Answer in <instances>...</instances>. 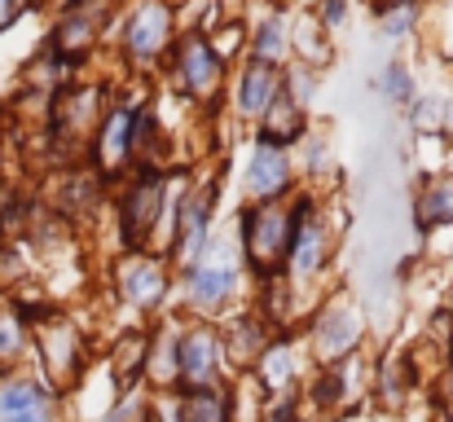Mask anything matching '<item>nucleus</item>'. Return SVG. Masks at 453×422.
<instances>
[{
    "instance_id": "obj_22",
    "label": "nucleus",
    "mask_w": 453,
    "mask_h": 422,
    "mask_svg": "<svg viewBox=\"0 0 453 422\" xmlns=\"http://www.w3.org/2000/svg\"><path fill=\"white\" fill-rule=\"evenodd\" d=\"M22 343H27V334H22V317L0 312V365L13 361V357L22 352Z\"/></svg>"
},
{
    "instance_id": "obj_6",
    "label": "nucleus",
    "mask_w": 453,
    "mask_h": 422,
    "mask_svg": "<svg viewBox=\"0 0 453 422\" xmlns=\"http://www.w3.org/2000/svg\"><path fill=\"white\" fill-rule=\"evenodd\" d=\"M238 286V265L229 251H216V247H203V260L189 269L185 281V295H189V308H220Z\"/></svg>"
},
{
    "instance_id": "obj_24",
    "label": "nucleus",
    "mask_w": 453,
    "mask_h": 422,
    "mask_svg": "<svg viewBox=\"0 0 453 422\" xmlns=\"http://www.w3.org/2000/svg\"><path fill=\"white\" fill-rule=\"evenodd\" d=\"M296 44H300L303 53H308V62H326V58H330V44L321 40L317 22H300V31H296Z\"/></svg>"
},
{
    "instance_id": "obj_12",
    "label": "nucleus",
    "mask_w": 453,
    "mask_h": 422,
    "mask_svg": "<svg viewBox=\"0 0 453 422\" xmlns=\"http://www.w3.org/2000/svg\"><path fill=\"white\" fill-rule=\"evenodd\" d=\"M357 339H361V321H357V312L343 308V303L326 308V312L317 317V326H312V343H317V357H321V361L348 357V352L357 348Z\"/></svg>"
},
{
    "instance_id": "obj_29",
    "label": "nucleus",
    "mask_w": 453,
    "mask_h": 422,
    "mask_svg": "<svg viewBox=\"0 0 453 422\" xmlns=\"http://www.w3.org/2000/svg\"><path fill=\"white\" fill-rule=\"evenodd\" d=\"M445 396L453 401V365H449V374H445Z\"/></svg>"
},
{
    "instance_id": "obj_10",
    "label": "nucleus",
    "mask_w": 453,
    "mask_h": 422,
    "mask_svg": "<svg viewBox=\"0 0 453 422\" xmlns=\"http://www.w3.org/2000/svg\"><path fill=\"white\" fill-rule=\"evenodd\" d=\"M247 189H251L256 198H265V203H278V198L291 189V158H287V145L265 141V145L251 154Z\"/></svg>"
},
{
    "instance_id": "obj_17",
    "label": "nucleus",
    "mask_w": 453,
    "mask_h": 422,
    "mask_svg": "<svg viewBox=\"0 0 453 422\" xmlns=\"http://www.w3.org/2000/svg\"><path fill=\"white\" fill-rule=\"evenodd\" d=\"M180 422H229V396L207 387V392H185Z\"/></svg>"
},
{
    "instance_id": "obj_28",
    "label": "nucleus",
    "mask_w": 453,
    "mask_h": 422,
    "mask_svg": "<svg viewBox=\"0 0 453 422\" xmlns=\"http://www.w3.org/2000/svg\"><path fill=\"white\" fill-rule=\"evenodd\" d=\"M374 9H414V0H383V4H374Z\"/></svg>"
},
{
    "instance_id": "obj_19",
    "label": "nucleus",
    "mask_w": 453,
    "mask_h": 422,
    "mask_svg": "<svg viewBox=\"0 0 453 422\" xmlns=\"http://www.w3.org/2000/svg\"><path fill=\"white\" fill-rule=\"evenodd\" d=\"M251 53H256V62H265V66H278V62H282V53H287V22H282V13H273V18L260 22V31H256V40H251Z\"/></svg>"
},
{
    "instance_id": "obj_2",
    "label": "nucleus",
    "mask_w": 453,
    "mask_h": 422,
    "mask_svg": "<svg viewBox=\"0 0 453 422\" xmlns=\"http://www.w3.org/2000/svg\"><path fill=\"white\" fill-rule=\"evenodd\" d=\"M167 211V172L158 167H142L124 194V211H119V229H124V242L133 251H146L150 234L158 229Z\"/></svg>"
},
{
    "instance_id": "obj_1",
    "label": "nucleus",
    "mask_w": 453,
    "mask_h": 422,
    "mask_svg": "<svg viewBox=\"0 0 453 422\" xmlns=\"http://www.w3.org/2000/svg\"><path fill=\"white\" fill-rule=\"evenodd\" d=\"M291 238H296V216L278 203H260L251 211H242V251L251 260V269L265 281L287 265L291 256Z\"/></svg>"
},
{
    "instance_id": "obj_11",
    "label": "nucleus",
    "mask_w": 453,
    "mask_h": 422,
    "mask_svg": "<svg viewBox=\"0 0 453 422\" xmlns=\"http://www.w3.org/2000/svg\"><path fill=\"white\" fill-rule=\"evenodd\" d=\"M119 290H124V299L128 303H158L163 299V290H167V269H163V260L150 256V251H133L124 265H119Z\"/></svg>"
},
{
    "instance_id": "obj_30",
    "label": "nucleus",
    "mask_w": 453,
    "mask_h": 422,
    "mask_svg": "<svg viewBox=\"0 0 453 422\" xmlns=\"http://www.w3.org/2000/svg\"><path fill=\"white\" fill-rule=\"evenodd\" d=\"M53 4H62V9H71V4H75V0H53Z\"/></svg>"
},
{
    "instance_id": "obj_16",
    "label": "nucleus",
    "mask_w": 453,
    "mask_h": 422,
    "mask_svg": "<svg viewBox=\"0 0 453 422\" xmlns=\"http://www.w3.org/2000/svg\"><path fill=\"white\" fill-rule=\"evenodd\" d=\"M49 370L58 379H71L80 370V334L71 326H53L49 330Z\"/></svg>"
},
{
    "instance_id": "obj_18",
    "label": "nucleus",
    "mask_w": 453,
    "mask_h": 422,
    "mask_svg": "<svg viewBox=\"0 0 453 422\" xmlns=\"http://www.w3.org/2000/svg\"><path fill=\"white\" fill-rule=\"evenodd\" d=\"M265 133L273 145H287V141H300L303 133V111L300 106H291L287 97H278L273 106H269V115H265Z\"/></svg>"
},
{
    "instance_id": "obj_8",
    "label": "nucleus",
    "mask_w": 453,
    "mask_h": 422,
    "mask_svg": "<svg viewBox=\"0 0 453 422\" xmlns=\"http://www.w3.org/2000/svg\"><path fill=\"white\" fill-rule=\"evenodd\" d=\"M137 111L142 106H128L119 102L115 111H106V119L97 124L93 133V158L102 163V172H119L124 163H133V128H137Z\"/></svg>"
},
{
    "instance_id": "obj_5",
    "label": "nucleus",
    "mask_w": 453,
    "mask_h": 422,
    "mask_svg": "<svg viewBox=\"0 0 453 422\" xmlns=\"http://www.w3.org/2000/svg\"><path fill=\"white\" fill-rule=\"evenodd\" d=\"M220 339L207 326H194L180 343H176V379L185 383V392H207L216 387V370H220Z\"/></svg>"
},
{
    "instance_id": "obj_23",
    "label": "nucleus",
    "mask_w": 453,
    "mask_h": 422,
    "mask_svg": "<svg viewBox=\"0 0 453 422\" xmlns=\"http://www.w3.org/2000/svg\"><path fill=\"white\" fill-rule=\"evenodd\" d=\"M383 93H388L396 106H410V102H414V80H410V71H405V66H388Z\"/></svg>"
},
{
    "instance_id": "obj_9",
    "label": "nucleus",
    "mask_w": 453,
    "mask_h": 422,
    "mask_svg": "<svg viewBox=\"0 0 453 422\" xmlns=\"http://www.w3.org/2000/svg\"><path fill=\"white\" fill-rule=\"evenodd\" d=\"M207 220H211V189L185 194L172 216V256L176 260H198V251L207 247Z\"/></svg>"
},
{
    "instance_id": "obj_3",
    "label": "nucleus",
    "mask_w": 453,
    "mask_h": 422,
    "mask_svg": "<svg viewBox=\"0 0 453 422\" xmlns=\"http://www.w3.org/2000/svg\"><path fill=\"white\" fill-rule=\"evenodd\" d=\"M172 44V4L167 0H142L124 22V53L133 62H154Z\"/></svg>"
},
{
    "instance_id": "obj_27",
    "label": "nucleus",
    "mask_w": 453,
    "mask_h": 422,
    "mask_svg": "<svg viewBox=\"0 0 453 422\" xmlns=\"http://www.w3.org/2000/svg\"><path fill=\"white\" fill-rule=\"evenodd\" d=\"M22 9H27V0H0V27H9Z\"/></svg>"
},
{
    "instance_id": "obj_21",
    "label": "nucleus",
    "mask_w": 453,
    "mask_h": 422,
    "mask_svg": "<svg viewBox=\"0 0 453 422\" xmlns=\"http://www.w3.org/2000/svg\"><path fill=\"white\" fill-rule=\"evenodd\" d=\"M260 374H265V383L273 387V392H287L291 387V379H296V361H291V352L278 343H269L265 348V357H260Z\"/></svg>"
},
{
    "instance_id": "obj_20",
    "label": "nucleus",
    "mask_w": 453,
    "mask_h": 422,
    "mask_svg": "<svg viewBox=\"0 0 453 422\" xmlns=\"http://www.w3.org/2000/svg\"><path fill=\"white\" fill-rule=\"evenodd\" d=\"M146 365H150V339H146V334H128V339L119 343V352H115V379L128 387Z\"/></svg>"
},
{
    "instance_id": "obj_25",
    "label": "nucleus",
    "mask_w": 453,
    "mask_h": 422,
    "mask_svg": "<svg viewBox=\"0 0 453 422\" xmlns=\"http://www.w3.org/2000/svg\"><path fill=\"white\" fill-rule=\"evenodd\" d=\"M379 22H383L388 40H401L414 27V9H379Z\"/></svg>"
},
{
    "instance_id": "obj_13",
    "label": "nucleus",
    "mask_w": 453,
    "mask_h": 422,
    "mask_svg": "<svg viewBox=\"0 0 453 422\" xmlns=\"http://www.w3.org/2000/svg\"><path fill=\"white\" fill-rule=\"evenodd\" d=\"M282 97V71L278 66H265V62H251L238 80V111L260 119L269 115V106Z\"/></svg>"
},
{
    "instance_id": "obj_26",
    "label": "nucleus",
    "mask_w": 453,
    "mask_h": 422,
    "mask_svg": "<svg viewBox=\"0 0 453 422\" xmlns=\"http://www.w3.org/2000/svg\"><path fill=\"white\" fill-rule=\"evenodd\" d=\"M348 18V0H321V22L326 27H339Z\"/></svg>"
},
{
    "instance_id": "obj_14",
    "label": "nucleus",
    "mask_w": 453,
    "mask_h": 422,
    "mask_svg": "<svg viewBox=\"0 0 453 422\" xmlns=\"http://www.w3.org/2000/svg\"><path fill=\"white\" fill-rule=\"evenodd\" d=\"M0 422H53V396L40 383H4L0 387Z\"/></svg>"
},
{
    "instance_id": "obj_15",
    "label": "nucleus",
    "mask_w": 453,
    "mask_h": 422,
    "mask_svg": "<svg viewBox=\"0 0 453 422\" xmlns=\"http://www.w3.org/2000/svg\"><path fill=\"white\" fill-rule=\"evenodd\" d=\"M449 220H453V176H441V180H432L418 194V225L436 229V225H449Z\"/></svg>"
},
{
    "instance_id": "obj_4",
    "label": "nucleus",
    "mask_w": 453,
    "mask_h": 422,
    "mask_svg": "<svg viewBox=\"0 0 453 422\" xmlns=\"http://www.w3.org/2000/svg\"><path fill=\"white\" fill-rule=\"evenodd\" d=\"M176 80L198 102L216 97V88L225 80V58H216V49H211L207 35H185L176 44Z\"/></svg>"
},
{
    "instance_id": "obj_7",
    "label": "nucleus",
    "mask_w": 453,
    "mask_h": 422,
    "mask_svg": "<svg viewBox=\"0 0 453 422\" xmlns=\"http://www.w3.org/2000/svg\"><path fill=\"white\" fill-rule=\"evenodd\" d=\"M111 0H75L71 9H62V22L53 31V53L75 62L80 53H88L97 44V31L106 27Z\"/></svg>"
}]
</instances>
